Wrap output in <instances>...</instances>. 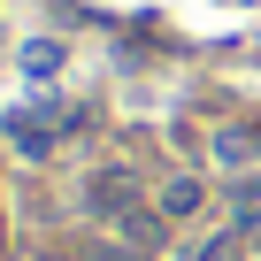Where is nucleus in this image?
Masks as SVG:
<instances>
[{
  "instance_id": "2",
  "label": "nucleus",
  "mask_w": 261,
  "mask_h": 261,
  "mask_svg": "<svg viewBox=\"0 0 261 261\" xmlns=\"http://www.w3.org/2000/svg\"><path fill=\"white\" fill-rule=\"evenodd\" d=\"M162 215H200V177H169L162 185Z\"/></svg>"
},
{
  "instance_id": "1",
  "label": "nucleus",
  "mask_w": 261,
  "mask_h": 261,
  "mask_svg": "<svg viewBox=\"0 0 261 261\" xmlns=\"http://www.w3.org/2000/svg\"><path fill=\"white\" fill-rule=\"evenodd\" d=\"M261 162V139L246 123H230V130H215V169H253Z\"/></svg>"
}]
</instances>
